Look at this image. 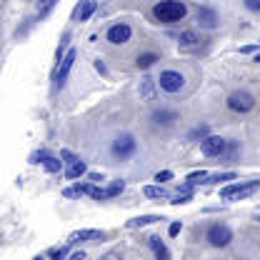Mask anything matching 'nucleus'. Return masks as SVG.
I'll use <instances>...</instances> for the list:
<instances>
[{"label":"nucleus","mask_w":260,"mask_h":260,"mask_svg":"<svg viewBox=\"0 0 260 260\" xmlns=\"http://www.w3.org/2000/svg\"><path fill=\"white\" fill-rule=\"evenodd\" d=\"M108 43H113V45H125L130 38H133V28H130L128 23H115V25H110L108 28Z\"/></svg>","instance_id":"nucleus-10"},{"label":"nucleus","mask_w":260,"mask_h":260,"mask_svg":"<svg viewBox=\"0 0 260 260\" xmlns=\"http://www.w3.org/2000/svg\"><path fill=\"white\" fill-rule=\"evenodd\" d=\"M68 248H70V243H68V245H58V248H50V250H48V258H53V260L68 258V253H70Z\"/></svg>","instance_id":"nucleus-28"},{"label":"nucleus","mask_w":260,"mask_h":260,"mask_svg":"<svg viewBox=\"0 0 260 260\" xmlns=\"http://www.w3.org/2000/svg\"><path fill=\"white\" fill-rule=\"evenodd\" d=\"M85 173H88L85 162L78 158V160H73L70 165H68V170H65V178H68V180H78V178H83Z\"/></svg>","instance_id":"nucleus-16"},{"label":"nucleus","mask_w":260,"mask_h":260,"mask_svg":"<svg viewBox=\"0 0 260 260\" xmlns=\"http://www.w3.org/2000/svg\"><path fill=\"white\" fill-rule=\"evenodd\" d=\"M228 180H235V173H208V178H205V183H228Z\"/></svg>","instance_id":"nucleus-26"},{"label":"nucleus","mask_w":260,"mask_h":260,"mask_svg":"<svg viewBox=\"0 0 260 260\" xmlns=\"http://www.w3.org/2000/svg\"><path fill=\"white\" fill-rule=\"evenodd\" d=\"M105 233L103 230H75L68 235V243L70 245H78V243H88V240H103Z\"/></svg>","instance_id":"nucleus-12"},{"label":"nucleus","mask_w":260,"mask_h":260,"mask_svg":"<svg viewBox=\"0 0 260 260\" xmlns=\"http://www.w3.org/2000/svg\"><path fill=\"white\" fill-rule=\"evenodd\" d=\"M158 220H162L160 215H140V218H133V220H128L125 223V228H145V225H153V223H158Z\"/></svg>","instance_id":"nucleus-20"},{"label":"nucleus","mask_w":260,"mask_h":260,"mask_svg":"<svg viewBox=\"0 0 260 260\" xmlns=\"http://www.w3.org/2000/svg\"><path fill=\"white\" fill-rule=\"evenodd\" d=\"M158 60H160V55H158V53H140V55H138V60H135V65H138L140 70H148V68H153Z\"/></svg>","instance_id":"nucleus-22"},{"label":"nucleus","mask_w":260,"mask_h":260,"mask_svg":"<svg viewBox=\"0 0 260 260\" xmlns=\"http://www.w3.org/2000/svg\"><path fill=\"white\" fill-rule=\"evenodd\" d=\"M178 45H180V50H195L200 45V38L195 30H183L178 38Z\"/></svg>","instance_id":"nucleus-13"},{"label":"nucleus","mask_w":260,"mask_h":260,"mask_svg":"<svg viewBox=\"0 0 260 260\" xmlns=\"http://www.w3.org/2000/svg\"><path fill=\"white\" fill-rule=\"evenodd\" d=\"M255 50H258L255 45H245V48H240V53H243V55H248V53H255Z\"/></svg>","instance_id":"nucleus-37"},{"label":"nucleus","mask_w":260,"mask_h":260,"mask_svg":"<svg viewBox=\"0 0 260 260\" xmlns=\"http://www.w3.org/2000/svg\"><path fill=\"white\" fill-rule=\"evenodd\" d=\"M143 195L150 198V200H165V198H168V190L162 188V183H158V185H145V188H143Z\"/></svg>","instance_id":"nucleus-21"},{"label":"nucleus","mask_w":260,"mask_h":260,"mask_svg":"<svg viewBox=\"0 0 260 260\" xmlns=\"http://www.w3.org/2000/svg\"><path fill=\"white\" fill-rule=\"evenodd\" d=\"M55 3H58V0H40V8H38V18L43 20V18H45V15H48V13H50V10L55 8Z\"/></svg>","instance_id":"nucleus-30"},{"label":"nucleus","mask_w":260,"mask_h":260,"mask_svg":"<svg viewBox=\"0 0 260 260\" xmlns=\"http://www.w3.org/2000/svg\"><path fill=\"white\" fill-rule=\"evenodd\" d=\"M48 155H50L48 150H35L30 155V162H43V158H48Z\"/></svg>","instance_id":"nucleus-32"},{"label":"nucleus","mask_w":260,"mask_h":260,"mask_svg":"<svg viewBox=\"0 0 260 260\" xmlns=\"http://www.w3.org/2000/svg\"><path fill=\"white\" fill-rule=\"evenodd\" d=\"M125 190V180H113L108 188H103V193H105V200L108 198H115V195H120Z\"/></svg>","instance_id":"nucleus-24"},{"label":"nucleus","mask_w":260,"mask_h":260,"mask_svg":"<svg viewBox=\"0 0 260 260\" xmlns=\"http://www.w3.org/2000/svg\"><path fill=\"white\" fill-rule=\"evenodd\" d=\"M88 178L95 180V183H100V180H103V173H88Z\"/></svg>","instance_id":"nucleus-38"},{"label":"nucleus","mask_w":260,"mask_h":260,"mask_svg":"<svg viewBox=\"0 0 260 260\" xmlns=\"http://www.w3.org/2000/svg\"><path fill=\"white\" fill-rule=\"evenodd\" d=\"M205 240L213 248H225V245H230V240H233V230L225 223H213V225H208V230H205Z\"/></svg>","instance_id":"nucleus-5"},{"label":"nucleus","mask_w":260,"mask_h":260,"mask_svg":"<svg viewBox=\"0 0 260 260\" xmlns=\"http://www.w3.org/2000/svg\"><path fill=\"white\" fill-rule=\"evenodd\" d=\"M135 150H138V140H135L130 133L118 135V138L113 140V145H110V153H113L115 158H120V160H128L130 155H135Z\"/></svg>","instance_id":"nucleus-4"},{"label":"nucleus","mask_w":260,"mask_h":260,"mask_svg":"<svg viewBox=\"0 0 260 260\" xmlns=\"http://www.w3.org/2000/svg\"><path fill=\"white\" fill-rule=\"evenodd\" d=\"M60 158H63V162H68V165H70L73 160H78V158H75L70 150H60Z\"/></svg>","instance_id":"nucleus-34"},{"label":"nucleus","mask_w":260,"mask_h":260,"mask_svg":"<svg viewBox=\"0 0 260 260\" xmlns=\"http://www.w3.org/2000/svg\"><path fill=\"white\" fill-rule=\"evenodd\" d=\"M75 58H78V50L75 48H68L63 55V60L55 65V75H53V85L60 90L65 88V80H68V75H70V70H73V63H75Z\"/></svg>","instance_id":"nucleus-3"},{"label":"nucleus","mask_w":260,"mask_h":260,"mask_svg":"<svg viewBox=\"0 0 260 260\" xmlns=\"http://www.w3.org/2000/svg\"><path fill=\"white\" fill-rule=\"evenodd\" d=\"M193 200V185H183V188H178V193L170 198V205H185V203H190Z\"/></svg>","instance_id":"nucleus-15"},{"label":"nucleus","mask_w":260,"mask_h":260,"mask_svg":"<svg viewBox=\"0 0 260 260\" xmlns=\"http://www.w3.org/2000/svg\"><path fill=\"white\" fill-rule=\"evenodd\" d=\"M95 70L100 73V75H108V68H105V63H103V60H95Z\"/></svg>","instance_id":"nucleus-35"},{"label":"nucleus","mask_w":260,"mask_h":260,"mask_svg":"<svg viewBox=\"0 0 260 260\" xmlns=\"http://www.w3.org/2000/svg\"><path fill=\"white\" fill-rule=\"evenodd\" d=\"M260 188V178L255 180H248V183H230L220 188V198L223 200H240V198H248L250 193H255Z\"/></svg>","instance_id":"nucleus-2"},{"label":"nucleus","mask_w":260,"mask_h":260,"mask_svg":"<svg viewBox=\"0 0 260 260\" xmlns=\"http://www.w3.org/2000/svg\"><path fill=\"white\" fill-rule=\"evenodd\" d=\"M225 138H220V135H205L203 140H200V153L203 155H208V158H220V153L225 150Z\"/></svg>","instance_id":"nucleus-8"},{"label":"nucleus","mask_w":260,"mask_h":260,"mask_svg":"<svg viewBox=\"0 0 260 260\" xmlns=\"http://www.w3.org/2000/svg\"><path fill=\"white\" fill-rule=\"evenodd\" d=\"M90 183H75V185H70V188H65L63 190V198H80V195H90Z\"/></svg>","instance_id":"nucleus-18"},{"label":"nucleus","mask_w":260,"mask_h":260,"mask_svg":"<svg viewBox=\"0 0 260 260\" xmlns=\"http://www.w3.org/2000/svg\"><path fill=\"white\" fill-rule=\"evenodd\" d=\"M60 165H63V160H60V158H55V155L43 158V168H45V173H60Z\"/></svg>","instance_id":"nucleus-25"},{"label":"nucleus","mask_w":260,"mask_h":260,"mask_svg":"<svg viewBox=\"0 0 260 260\" xmlns=\"http://www.w3.org/2000/svg\"><path fill=\"white\" fill-rule=\"evenodd\" d=\"M228 108L233 113H250L255 108V98L248 90H235V93L228 95Z\"/></svg>","instance_id":"nucleus-7"},{"label":"nucleus","mask_w":260,"mask_h":260,"mask_svg":"<svg viewBox=\"0 0 260 260\" xmlns=\"http://www.w3.org/2000/svg\"><path fill=\"white\" fill-rule=\"evenodd\" d=\"M95 10H98L95 0H80V3L75 5V10H73L70 20H73V23H85V20H90V18H93V13H95Z\"/></svg>","instance_id":"nucleus-11"},{"label":"nucleus","mask_w":260,"mask_h":260,"mask_svg":"<svg viewBox=\"0 0 260 260\" xmlns=\"http://www.w3.org/2000/svg\"><path fill=\"white\" fill-rule=\"evenodd\" d=\"M255 63H260V53H255Z\"/></svg>","instance_id":"nucleus-40"},{"label":"nucleus","mask_w":260,"mask_h":260,"mask_svg":"<svg viewBox=\"0 0 260 260\" xmlns=\"http://www.w3.org/2000/svg\"><path fill=\"white\" fill-rule=\"evenodd\" d=\"M70 260H85V253H73Z\"/></svg>","instance_id":"nucleus-39"},{"label":"nucleus","mask_w":260,"mask_h":260,"mask_svg":"<svg viewBox=\"0 0 260 260\" xmlns=\"http://www.w3.org/2000/svg\"><path fill=\"white\" fill-rule=\"evenodd\" d=\"M208 133H210V128H208L205 123H200V125H195V128L188 133V140H203Z\"/></svg>","instance_id":"nucleus-27"},{"label":"nucleus","mask_w":260,"mask_h":260,"mask_svg":"<svg viewBox=\"0 0 260 260\" xmlns=\"http://www.w3.org/2000/svg\"><path fill=\"white\" fill-rule=\"evenodd\" d=\"M155 88H158V80L150 78V75H145V78L140 80V98H145V100H155Z\"/></svg>","instance_id":"nucleus-14"},{"label":"nucleus","mask_w":260,"mask_h":260,"mask_svg":"<svg viewBox=\"0 0 260 260\" xmlns=\"http://www.w3.org/2000/svg\"><path fill=\"white\" fill-rule=\"evenodd\" d=\"M155 80H158L160 90L170 93V95H175V93H180V90L185 88V78H183V73H178V70H162L160 78H155Z\"/></svg>","instance_id":"nucleus-6"},{"label":"nucleus","mask_w":260,"mask_h":260,"mask_svg":"<svg viewBox=\"0 0 260 260\" xmlns=\"http://www.w3.org/2000/svg\"><path fill=\"white\" fill-rule=\"evenodd\" d=\"M205 178H208V170H195V173H190L185 178V183L188 185H198V183H205Z\"/></svg>","instance_id":"nucleus-29"},{"label":"nucleus","mask_w":260,"mask_h":260,"mask_svg":"<svg viewBox=\"0 0 260 260\" xmlns=\"http://www.w3.org/2000/svg\"><path fill=\"white\" fill-rule=\"evenodd\" d=\"M258 220H260V218H258Z\"/></svg>","instance_id":"nucleus-41"},{"label":"nucleus","mask_w":260,"mask_h":260,"mask_svg":"<svg viewBox=\"0 0 260 260\" xmlns=\"http://www.w3.org/2000/svg\"><path fill=\"white\" fill-rule=\"evenodd\" d=\"M238 155H240V143H235V140H228V143H225V150L220 153V158H223L225 162H233L235 158H238Z\"/></svg>","instance_id":"nucleus-23"},{"label":"nucleus","mask_w":260,"mask_h":260,"mask_svg":"<svg viewBox=\"0 0 260 260\" xmlns=\"http://www.w3.org/2000/svg\"><path fill=\"white\" fill-rule=\"evenodd\" d=\"M153 180H155V183H168V180H173V170H160V173H155Z\"/></svg>","instance_id":"nucleus-31"},{"label":"nucleus","mask_w":260,"mask_h":260,"mask_svg":"<svg viewBox=\"0 0 260 260\" xmlns=\"http://www.w3.org/2000/svg\"><path fill=\"white\" fill-rule=\"evenodd\" d=\"M153 120H155V125H173V120H178V115H175V110H155L153 113Z\"/></svg>","instance_id":"nucleus-19"},{"label":"nucleus","mask_w":260,"mask_h":260,"mask_svg":"<svg viewBox=\"0 0 260 260\" xmlns=\"http://www.w3.org/2000/svg\"><path fill=\"white\" fill-rule=\"evenodd\" d=\"M248 8L255 10V13H260V0H248Z\"/></svg>","instance_id":"nucleus-36"},{"label":"nucleus","mask_w":260,"mask_h":260,"mask_svg":"<svg viewBox=\"0 0 260 260\" xmlns=\"http://www.w3.org/2000/svg\"><path fill=\"white\" fill-rule=\"evenodd\" d=\"M195 20H198V25L205 28V30H215L218 23H220L218 13H215L213 8H208V5H200V8L195 10Z\"/></svg>","instance_id":"nucleus-9"},{"label":"nucleus","mask_w":260,"mask_h":260,"mask_svg":"<svg viewBox=\"0 0 260 260\" xmlns=\"http://www.w3.org/2000/svg\"><path fill=\"white\" fill-rule=\"evenodd\" d=\"M180 230H183V225H180V220H175V223H170V228H168V233H170L173 238H175V235H178Z\"/></svg>","instance_id":"nucleus-33"},{"label":"nucleus","mask_w":260,"mask_h":260,"mask_svg":"<svg viewBox=\"0 0 260 260\" xmlns=\"http://www.w3.org/2000/svg\"><path fill=\"white\" fill-rule=\"evenodd\" d=\"M185 15H188V5H185L183 0H160V3H155V8H153V18H155L158 23H165V25L180 23Z\"/></svg>","instance_id":"nucleus-1"},{"label":"nucleus","mask_w":260,"mask_h":260,"mask_svg":"<svg viewBox=\"0 0 260 260\" xmlns=\"http://www.w3.org/2000/svg\"><path fill=\"white\" fill-rule=\"evenodd\" d=\"M148 245L153 248L155 258H160V260H168V258H170V250L165 248V243H162V240L158 238V235H150V238H148Z\"/></svg>","instance_id":"nucleus-17"}]
</instances>
